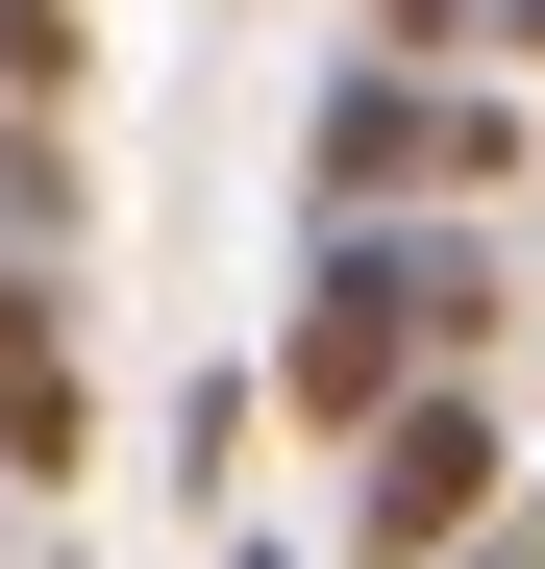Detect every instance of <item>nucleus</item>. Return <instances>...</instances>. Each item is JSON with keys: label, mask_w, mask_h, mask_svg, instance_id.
I'll return each mask as SVG.
<instances>
[{"label": "nucleus", "mask_w": 545, "mask_h": 569, "mask_svg": "<svg viewBox=\"0 0 545 569\" xmlns=\"http://www.w3.org/2000/svg\"><path fill=\"white\" fill-rule=\"evenodd\" d=\"M224 569H323V545H224Z\"/></svg>", "instance_id": "obj_9"}, {"label": "nucleus", "mask_w": 545, "mask_h": 569, "mask_svg": "<svg viewBox=\"0 0 545 569\" xmlns=\"http://www.w3.org/2000/svg\"><path fill=\"white\" fill-rule=\"evenodd\" d=\"M422 371H496V223H472V199H397V223H323V248H298L272 421H298V446H373Z\"/></svg>", "instance_id": "obj_1"}, {"label": "nucleus", "mask_w": 545, "mask_h": 569, "mask_svg": "<svg viewBox=\"0 0 545 569\" xmlns=\"http://www.w3.org/2000/svg\"><path fill=\"white\" fill-rule=\"evenodd\" d=\"M75 446H100V397H75V322H50V248H0V496H50Z\"/></svg>", "instance_id": "obj_4"}, {"label": "nucleus", "mask_w": 545, "mask_h": 569, "mask_svg": "<svg viewBox=\"0 0 545 569\" xmlns=\"http://www.w3.org/2000/svg\"><path fill=\"white\" fill-rule=\"evenodd\" d=\"M496 496H521V421H496V371H422V397L347 446V569H446Z\"/></svg>", "instance_id": "obj_3"}, {"label": "nucleus", "mask_w": 545, "mask_h": 569, "mask_svg": "<svg viewBox=\"0 0 545 569\" xmlns=\"http://www.w3.org/2000/svg\"><path fill=\"white\" fill-rule=\"evenodd\" d=\"M75 74H100V50H75V0H0V100H26V124H50V100H75Z\"/></svg>", "instance_id": "obj_5"}, {"label": "nucleus", "mask_w": 545, "mask_h": 569, "mask_svg": "<svg viewBox=\"0 0 545 569\" xmlns=\"http://www.w3.org/2000/svg\"><path fill=\"white\" fill-rule=\"evenodd\" d=\"M373 50H472V0H373Z\"/></svg>", "instance_id": "obj_7"}, {"label": "nucleus", "mask_w": 545, "mask_h": 569, "mask_svg": "<svg viewBox=\"0 0 545 569\" xmlns=\"http://www.w3.org/2000/svg\"><path fill=\"white\" fill-rule=\"evenodd\" d=\"M472 50H496V74H545V0H472Z\"/></svg>", "instance_id": "obj_8"}, {"label": "nucleus", "mask_w": 545, "mask_h": 569, "mask_svg": "<svg viewBox=\"0 0 545 569\" xmlns=\"http://www.w3.org/2000/svg\"><path fill=\"white\" fill-rule=\"evenodd\" d=\"M298 173H323V223H397V199H496V173H521V100H496L472 50H347Z\"/></svg>", "instance_id": "obj_2"}, {"label": "nucleus", "mask_w": 545, "mask_h": 569, "mask_svg": "<svg viewBox=\"0 0 545 569\" xmlns=\"http://www.w3.org/2000/svg\"><path fill=\"white\" fill-rule=\"evenodd\" d=\"M446 569H545V496H496V520H472V545H446Z\"/></svg>", "instance_id": "obj_6"}]
</instances>
